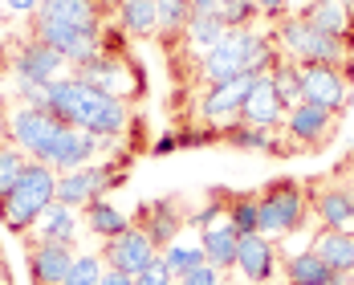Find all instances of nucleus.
Wrapping results in <instances>:
<instances>
[{
  "mask_svg": "<svg viewBox=\"0 0 354 285\" xmlns=\"http://www.w3.org/2000/svg\"><path fill=\"white\" fill-rule=\"evenodd\" d=\"M301 102L342 114L351 107V66H301Z\"/></svg>",
  "mask_w": 354,
  "mask_h": 285,
  "instance_id": "obj_9",
  "label": "nucleus"
},
{
  "mask_svg": "<svg viewBox=\"0 0 354 285\" xmlns=\"http://www.w3.org/2000/svg\"><path fill=\"white\" fill-rule=\"evenodd\" d=\"M176 147H179V135H159V139H155V147H151V151H155V155H171Z\"/></svg>",
  "mask_w": 354,
  "mask_h": 285,
  "instance_id": "obj_41",
  "label": "nucleus"
},
{
  "mask_svg": "<svg viewBox=\"0 0 354 285\" xmlns=\"http://www.w3.org/2000/svg\"><path fill=\"white\" fill-rule=\"evenodd\" d=\"M114 21L131 37H155L159 33V0H122L114 8Z\"/></svg>",
  "mask_w": 354,
  "mask_h": 285,
  "instance_id": "obj_26",
  "label": "nucleus"
},
{
  "mask_svg": "<svg viewBox=\"0 0 354 285\" xmlns=\"http://www.w3.org/2000/svg\"><path fill=\"white\" fill-rule=\"evenodd\" d=\"M82 82H90L94 90H102L110 98H118V102H139L142 94H147V82H142V70L122 53V49H102L94 62H86L82 70H73Z\"/></svg>",
  "mask_w": 354,
  "mask_h": 285,
  "instance_id": "obj_5",
  "label": "nucleus"
},
{
  "mask_svg": "<svg viewBox=\"0 0 354 285\" xmlns=\"http://www.w3.org/2000/svg\"><path fill=\"white\" fill-rule=\"evenodd\" d=\"M216 139H224L236 151H261V155H289V147H281L277 131H265V127H248V122H228L216 131Z\"/></svg>",
  "mask_w": 354,
  "mask_h": 285,
  "instance_id": "obj_23",
  "label": "nucleus"
},
{
  "mask_svg": "<svg viewBox=\"0 0 354 285\" xmlns=\"http://www.w3.org/2000/svg\"><path fill=\"white\" fill-rule=\"evenodd\" d=\"M252 33H257V25L252 29H228V33L216 41L212 49L200 57V86H216V82H228V77H241L248 73V45H252Z\"/></svg>",
  "mask_w": 354,
  "mask_h": 285,
  "instance_id": "obj_7",
  "label": "nucleus"
},
{
  "mask_svg": "<svg viewBox=\"0 0 354 285\" xmlns=\"http://www.w3.org/2000/svg\"><path fill=\"white\" fill-rule=\"evenodd\" d=\"M179 4H196V0H179Z\"/></svg>",
  "mask_w": 354,
  "mask_h": 285,
  "instance_id": "obj_46",
  "label": "nucleus"
},
{
  "mask_svg": "<svg viewBox=\"0 0 354 285\" xmlns=\"http://www.w3.org/2000/svg\"><path fill=\"white\" fill-rule=\"evenodd\" d=\"M98 200V187H94V163L90 167H77V172H62L57 176V204L66 208H86Z\"/></svg>",
  "mask_w": 354,
  "mask_h": 285,
  "instance_id": "obj_28",
  "label": "nucleus"
},
{
  "mask_svg": "<svg viewBox=\"0 0 354 285\" xmlns=\"http://www.w3.org/2000/svg\"><path fill=\"white\" fill-rule=\"evenodd\" d=\"M322 285H354V273H334L330 282H322Z\"/></svg>",
  "mask_w": 354,
  "mask_h": 285,
  "instance_id": "obj_43",
  "label": "nucleus"
},
{
  "mask_svg": "<svg viewBox=\"0 0 354 285\" xmlns=\"http://www.w3.org/2000/svg\"><path fill=\"white\" fill-rule=\"evenodd\" d=\"M310 249L318 252L322 261L334 273H354V232H334V228H318Z\"/></svg>",
  "mask_w": 354,
  "mask_h": 285,
  "instance_id": "obj_25",
  "label": "nucleus"
},
{
  "mask_svg": "<svg viewBox=\"0 0 354 285\" xmlns=\"http://www.w3.org/2000/svg\"><path fill=\"white\" fill-rule=\"evenodd\" d=\"M37 21L66 25L73 33H102V0H41Z\"/></svg>",
  "mask_w": 354,
  "mask_h": 285,
  "instance_id": "obj_18",
  "label": "nucleus"
},
{
  "mask_svg": "<svg viewBox=\"0 0 354 285\" xmlns=\"http://www.w3.org/2000/svg\"><path fill=\"white\" fill-rule=\"evenodd\" d=\"M236 245H241V232L232 228V220H228V216H224V220H216V224H208V228L200 232L204 261L216 265L220 273H228V269L236 265Z\"/></svg>",
  "mask_w": 354,
  "mask_h": 285,
  "instance_id": "obj_21",
  "label": "nucleus"
},
{
  "mask_svg": "<svg viewBox=\"0 0 354 285\" xmlns=\"http://www.w3.org/2000/svg\"><path fill=\"white\" fill-rule=\"evenodd\" d=\"M102 273H106L102 252H77L73 265H70V273H66V285H98Z\"/></svg>",
  "mask_w": 354,
  "mask_h": 285,
  "instance_id": "obj_34",
  "label": "nucleus"
},
{
  "mask_svg": "<svg viewBox=\"0 0 354 285\" xmlns=\"http://www.w3.org/2000/svg\"><path fill=\"white\" fill-rule=\"evenodd\" d=\"M82 224L90 228V237L114 241V237H122V232L135 224V216H127L118 204H110V196H102V200H94V204L82 208Z\"/></svg>",
  "mask_w": 354,
  "mask_h": 285,
  "instance_id": "obj_22",
  "label": "nucleus"
},
{
  "mask_svg": "<svg viewBox=\"0 0 354 285\" xmlns=\"http://www.w3.org/2000/svg\"><path fill=\"white\" fill-rule=\"evenodd\" d=\"M102 261H106V269H118V273H127V277H139L147 265L159 261V245L142 232L139 224H131L122 237L102 241Z\"/></svg>",
  "mask_w": 354,
  "mask_h": 285,
  "instance_id": "obj_13",
  "label": "nucleus"
},
{
  "mask_svg": "<svg viewBox=\"0 0 354 285\" xmlns=\"http://www.w3.org/2000/svg\"><path fill=\"white\" fill-rule=\"evenodd\" d=\"M29 277L33 285H66V273H70L77 249L73 245H62V241H29Z\"/></svg>",
  "mask_w": 354,
  "mask_h": 285,
  "instance_id": "obj_17",
  "label": "nucleus"
},
{
  "mask_svg": "<svg viewBox=\"0 0 354 285\" xmlns=\"http://www.w3.org/2000/svg\"><path fill=\"white\" fill-rule=\"evenodd\" d=\"M176 282H179V277L167 269V265H163V257H159L155 265H147L139 277H135V285H176Z\"/></svg>",
  "mask_w": 354,
  "mask_h": 285,
  "instance_id": "obj_37",
  "label": "nucleus"
},
{
  "mask_svg": "<svg viewBox=\"0 0 354 285\" xmlns=\"http://www.w3.org/2000/svg\"><path fill=\"white\" fill-rule=\"evenodd\" d=\"M269 77H273V86H277V94H281L285 107H297V102H301V66H297V62L281 57Z\"/></svg>",
  "mask_w": 354,
  "mask_h": 285,
  "instance_id": "obj_30",
  "label": "nucleus"
},
{
  "mask_svg": "<svg viewBox=\"0 0 354 285\" xmlns=\"http://www.w3.org/2000/svg\"><path fill=\"white\" fill-rule=\"evenodd\" d=\"M135 224H139L142 232L159 245V252H163L171 241H179V232H183V224H187V212L179 208L176 196H163V200L142 204L139 212H135Z\"/></svg>",
  "mask_w": 354,
  "mask_h": 285,
  "instance_id": "obj_16",
  "label": "nucleus"
},
{
  "mask_svg": "<svg viewBox=\"0 0 354 285\" xmlns=\"http://www.w3.org/2000/svg\"><path fill=\"white\" fill-rule=\"evenodd\" d=\"M257 73H241V77H228V82H216V86H204V98H200V122H208L212 131L228 127L241 118V107H245L248 90H252Z\"/></svg>",
  "mask_w": 354,
  "mask_h": 285,
  "instance_id": "obj_12",
  "label": "nucleus"
},
{
  "mask_svg": "<svg viewBox=\"0 0 354 285\" xmlns=\"http://www.w3.org/2000/svg\"><path fill=\"white\" fill-rule=\"evenodd\" d=\"M77 228H82V216L77 208H66V204H49L41 220L33 224V241H62V245H73L77 241Z\"/></svg>",
  "mask_w": 354,
  "mask_h": 285,
  "instance_id": "obj_24",
  "label": "nucleus"
},
{
  "mask_svg": "<svg viewBox=\"0 0 354 285\" xmlns=\"http://www.w3.org/2000/svg\"><path fill=\"white\" fill-rule=\"evenodd\" d=\"M301 17H306L310 25L326 29L330 37L354 45V0H310V4L301 8Z\"/></svg>",
  "mask_w": 354,
  "mask_h": 285,
  "instance_id": "obj_20",
  "label": "nucleus"
},
{
  "mask_svg": "<svg viewBox=\"0 0 354 285\" xmlns=\"http://www.w3.org/2000/svg\"><path fill=\"white\" fill-rule=\"evenodd\" d=\"M310 216L318 220V228H334V232H354V183H310Z\"/></svg>",
  "mask_w": 354,
  "mask_h": 285,
  "instance_id": "obj_10",
  "label": "nucleus"
},
{
  "mask_svg": "<svg viewBox=\"0 0 354 285\" xmlns=\"http://www.w3.org/2000/svg\"><path fill=\"white\" fill-rule=\"evenodd\" d=\"M187 17H192V4H179V0H159V33H163V37H183V29H187Z\"/></svg>",
  "mask_w": 354,
  "mask_h": 285,
  "instance_id": "obj_36",
  "label": "nucleus"
},
{
  "mask_svg": "<svg viewBox=\"0 0 354 285\" xmlns=\"http://www.w3.org/2000/svg\"><path fill=\"white\" fill-rule=\"evenodd\" d=\"M338 118L342 114H334V110L297 102V107H289L281 131H285V139H293L297 147H326L334 139V131H338Z\"/></svg>",
  "mask_w": 354,
  "mask_h": 285,
  "instance_id": "obj_15",
  "label": "nucleus"
},
{
  "mask_svg": "<svg viewBox=\"0 0 354 285\" xmlns=\"http://www.w3.org/2000/svg\"><path fill=\"white\" fill-rule=\"evenodd\" d=\"M49 110L70 122V127H82L90 135H127L131 131V118L135 110L118 98H110L102 90H94L90 82H82L77 73L62 77L49 86Z\"/></svg>",
  "mask_w": 354,
  "mask_h": 285,
  "instance_id": "obj_1",
  "label": "nucleus"
},
{
  "mask_svg": "<svg viewBox=\"0 0 354 285\" xmlns=\"http://www.w3.org/2000/svg\"><path fill=\"white\" fill-rule=\"evenodd\" d=\"M98 285H135V277H127V273H118V269H106Z\"/></svg>",
  "mask_w": 354,
  "mask_h": 285,
  "instance_id": "obj_42",
  "label": "nucleus"
},
{
  "mask_svg": "<svg viewBox=\"0 0 354 285\" xmlns=\"http://www.w3.org/2000/svg\"><path fill=\"white\" fill-rule=\"evenodd\" d=\"M252 4H257V12H261L265 21H273V25H277L281 17H289V0H252Z\"/></svg>",
  "mask_w": 354,
  "mask_h": 285,
  "instance_id": "obj_39",
  "label": "nucleus"
},
{
  "mask_svg": "<svg viewBox=\"0 0 354 285\" xmlns=\"http://www.w3.org/2000/svg\"><path fill=\"white\" fill-rule=\"evenodd\" d=\"M176 285H224V277H220V269H216V265L204 261V265H196L192 273H183Z\"/></svg>",
  "mask_w": 354,
  "mask_h": 285,
  "instance_id": "obj_38",
  "label": "nucleus"
},
{
  "mask_svg": "<svg viewBox=\"0 0 354 285\" xmlns=\"http://www.w3.org/2000/svg\"><path fill=\"white\" fill-rule=\"evenodd\" d=\"M224 33H228V29H224V21H220L216 12H196V8H192L187 29H183V41H187V49H196V53L204 57Z\"/></svg>",
  "mask_w": 354,
  "mask_h": 285,
  "instance_id": "obj_29",
  "label": "nucleus"
},
{
  "mask_svg": "<svg viewBox=\"0 0 354 285\" xmlns=\"http://www.w3.org/2000/svg\"><path fill=\"white\" fill-rule=\"evenodd\" d=\"M8 73H12V82H41V86H53V82L70 77L73 70L53 45H45L41 37H25V41L12 49Z\"/></svg>",
  "mask_w": 354,
  "mask_h": 285,
  "instance_id": "obj_8",
  "label": "nucleus"
},
{
  "mask_svg": "<svg viewBox=\"0 0 354 285\" xmlns=\"http://www.w3.org/2000/svg\"><path fill=\"white\" fill-rule=\"evenodd\" d=\"M62 127L66 122L49 107H33V102H21V98L4 110V139L12 147H21L29 159H41L49 151V142L62 135Z\"/></svg>",
  "mask_w": 354,
  "mask_h": 285,
  "instance_id": "obj_6",
  "label": "nucleus"
},
{
  "mask_svg": "<svg viewBox=\"0 0 354 285\" xmlns=\"http://www.w3.org/2000/svg\"><path fill=\"white\" fill-rule=\"evenodd\" d=\"M102 4H114V8H118V4H122V0H102Z\"/></svg>",
  "mask_w": 354,
  "mask_h": 285,
  "instance_id": "obj_45",
  "label": "nucleus"
},
{
  "mask_svg": "<svg viewBox=\"0 0 354 285\" xmlns=\"http://www.w3.org/2000/svg\"><path fill=\"white\" fill-rule=\"evenodd\" d=\"M57 200V172L41 159L25 163V176L17 179V187L0 200V224L8 232H33V224L41 220V212Z\"/></svg>",
  "mask_w": 354,
  "mask_h": 285,
  "instance_id": "obj_3",
  "label": "nucleus"
},
{
  "mask_svg": "<svg viewBox=\"0 0 354 285\" xmlns=\"http://www.w3.org/2000/svg\"><path fill=\"white\" fill-rule=\"evenodd\" d=\"M25 163H29V155L21 151V147H12V142H0V200L17 187V179L25 176Z\"/></svg>",
  "mask_w": 354,
  "mask_h": 285,
  "instance_id": "obj_32",
  "label": "nucleus"
},
{
  "mask_svg": "<svg viewBox=\"0 0 354 285\" xmlns=\"http://www.w3.org/2000/svg\"><path fill=\"white\" fill-rule=\"evenodd\" d=\"M245 285H248V282H245Z\"/></svg>",
  "mask_w": 354,
  "mask_h": 285,
  "instance_id": "obj_47",
  "label": "nucleus"
},
{
  "mask_svg": "<svg viewBox=\"0 0 354 285\" xmlns=\"http://www.w3.org/2000/svg\"><path fill=\"white\" fill-rule=\"evenodd\" d=\"M94 159H102V147H98V135L82 131V127H62V135L49 142V151L41 155V163H49L57 176L62 172H77V167H90Z\"/></svg>",
  "mask_w": 354,
  "mask_h": 285,
  "instance_id": "obj_14",
  "label": "nucleus"
},
{
  "mask_svg": "<svg viewBox=\"0 0 354 285\" xmlns=\"http://www.w3.org/2000/svg\"><path fill=\"white\" fill-rule=\"evenodd\" d=\"M216 17L224 21V29H252L261 12H257L252 0H220L216 4Z\"/></svg>",
  "mask_w": 354,
  "mask_h": 285,
  "instance_id": "obj_35",
  "label": "nucleus"
},
{
  "mask_svg": "<svg viewBox=\"0 0 354 285\" xmlns=\"http://www.w3.org/2000/svg\"><path fill=\"white\" fill-rule=\"evenodd\" d=\"M281 277H285V285H322L334 277V269L314 249H301L281 261Z\"/></svg>",
  "mask_w": 354,
  "mask_h": 285,
  "instance_id": "obj_27",
  "label": "nucleus"
},
{
  "mask_svg": "<svg viewBox=\"0 0 354 285\" xmlns=\"http://www.w3.org/2000/svg\"><path fill=\"white\" fill-rule=\"evenodd\" d=\"M4 8H8L12 17H25V21H33L37 8H41V0H4Z\"/></svg>",
  "mask_w": 354,
  "mask_h": 285,
  "instance_id": "obj_40",
  "label": "nucleus"
},
{
  "mask_svg": "<svg viewBox=\"0 0 354 285\" xmlns=\"http://www.w3.org/2000/svg\"><path fill=\"white\" fill-rule=\"evenodd\" d=\"M163 257V265L176 273V277H183V273H192L196 265H204V249H200V241L196 245H183V241H171L167 249L159 252Z\"/></svg>",
  "mask_w": 354,
  "mask_h": 285,
  "instance_id": "obj_33",
  "label": "nucleus"
},
{
  "mask_svg": "<svg viewBox=\"0 0 354 285\" xmlns=\"http://www.w3.org/2000/svg\"><path fill=\"white\" fill-rule=\"evenodd\" d=\"M228 220L241 237L257 232V192H228Z\"/></svg>",
  "mask_w": 354,
  "mask_h": 285,
  "instance_id": "obj_31",
  "label": "nucleus"
},
{
  "mask_svg": "<svg viewBox=\"0 0 354 285\" xmlns=\"http://www.w3.org/2000/svg\"><path fill=\"white\" fill-rule=\"evenodd\" d=\"M285 114H289V107L281 102V94H277V86H273V77L265 73V77H257V82H252V90H248V98H245V107H241V118H236V122L265 127V131H281Z\"/></svg>",
  "mask_w": 354,
  "mask_h": 285,
  "instance_id": "obj_19",
  "label": "nucleus"
},
{
  "mask_svg": "<svg viewBox=\"0 0 354 285\" xmlns=\"http://www.w3.org/2000/svg\"><path fill=\"white\" fill-rule=\"evenodd\" d=\"M241 282L248 285H273L281 277V252H277V241L265 237V232H245L241 245H236V265Z\"/></svg>",
  "mask_w": 354,
  "mask_h": 285,
  "instance_id": "obj_11",
  "label": "nucleus"
},
{
  "mask_svg": "<svg viewBox=\"0 0 354 285\" xmlns=\"http://www.w3.org/2000/svg\"><path fill=\"white\" fill-rule=\"evenodd\" d=\"M306 220H310V192H306V183L281 176L257 192V232L281 241V237L301 232Z\"/></svg>",
  "mask_w": 354,
  "mask_h": 285,
  "instance_id": "obj_4",
  "label": "nucleus"
},
{
  "mask_svg": "<svg viewBox=\"0 0 354 285\" xmlns=\"http://www.w3.org/2000/svg\"><path fill=\"white\" fill-rule=\"evenodd\" d=\"M273 41L281 49V57L297 62V66H351L354 62V45L330 37L326 29L310 25L301 12L293 17H281L273 25Z\"/></svg>",
  "mask_w": 354,
  "mask_h": 285,
  "instance_id": "obj_2",
  "label": "nucleus"
},
{
  "mask_svg": "<svg viewBox=\"0 0 354 285\" xmlns=\"http://www.w3.org/2000/svg\"><path fill=\"white\" fill-rule=\"evenodd\" d=\"M0 285H12V273H8V265H4V257H0Z\"/></svg>",
  "mask_w": 354,
  "mask_h": 285,
  "instance_id": "obj_44",
  "label": "nucleus"
}]
</instances>
